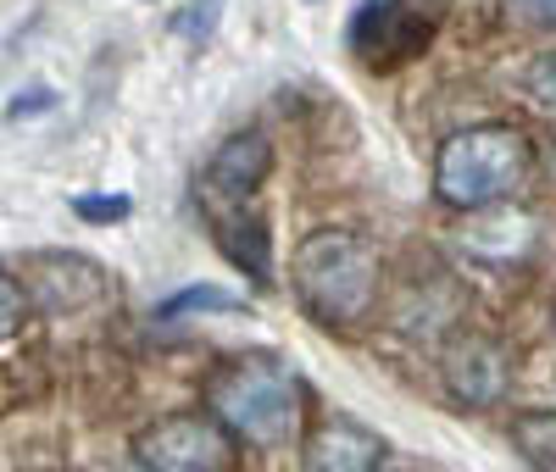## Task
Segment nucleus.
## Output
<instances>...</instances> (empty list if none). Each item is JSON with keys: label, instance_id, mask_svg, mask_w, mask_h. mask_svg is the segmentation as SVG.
<instances>
[{"label": "nucleus", "instance_id": "1", "mask_svg": "<svg viewBox=\"0 0 556 472\" xmlns=\"http://www.w3.org/2000/svg\"><path fill=\"white\" fill-rule=\"evenodd\" d=\"M206 400H212V417L228 434L245 439V445H262V450L290 445L295 429H301V411H306L301 378L273 356L223 361L217 378L206 384Z\"/></svg>", "mask_w": 556, "mask_h": 472}, {"label": "nucleus", "instance_id": "2", "mask_svg": "<svg viewBox=\"0 0 556 472\" xmlns=\"http://www.w3.org/2000/svg\"><path fill=\"white\" fill-rule=\"evenodd\" d=\"M295 295L323 322H356L379 295V251L351 228H317L290 261Z\"/></svg>", "mask_w": 556, "mask_h": 472}, {"label": "nucleus", "instance_id": "3", "mask_svg": "<svg viewBox=\"0 0 556 472\" xmlns=\"http://www.w3.org/2000/svg\"><path fill=\"white\" fill-rule=\"evenodd\" d=\"M523 178H529V145L523 133L501 123L451 133L434 156V195L456 212H484L513 195Z\"/></svg>", "mask_w": 556, "mask_h": 472}, {"label": "nucleus", "instance_id": "4", "mask_svg": "<svg viewBox=\"0 0 556 472\" xmlns=\"http://www.w3.org/2000/svg\"><path fill=\"white\" fill-rule=\"evenodd\" d=\"M139 467L146 472H223L235 445H228V429L217 417H195V411H178L151 422L134 445Z\"/></svg>", "mask_w": 556, "mask_h": 472}, {"label": "nucleus", "instance_id": "5", "mask_svg": "<svg viewBox=\"0 0 556 472\" xmlns=\"http://www.w3.org/2000/svg\"><path fill=\"white\" fill-rule=\"evenodd\" d=\"M440 378L462 406H495V400H506V390H513V350H506L495 334L468 328V334L445 340Z\"/></svg>", "mask_w": 556, "mask_h": 472}, {"label": "nucleus", "instance_id": "6", "mask_svg": "<svg viewBox=\"0 0 556 472\" xmlns=\"http://www.w3.org/2000/svg\"><path fill=\"white\" fill-rule=\"evenodd\" d=\"M273 173V145L262 128H240L228 133L223 145L206 156L201 178H195V201L201 206H245L256 189L267 183Z\"/></svg>", "mask_w": 556, "mask_h": 472}, {"label": "nucleus", "instance_id": "7", "mask_svg": "<svg viewBox=\"0 0 556 472\" xmlns=\"http://www.w3.org/2000/svg\"><path fill=\"white\" fill-rule=\"evenodd\" d=\"M306 472H379L384 467V439L367 434L362 422H323V429L306 434Z\"/></svg>", "mask_w": 556, "mask_h": 472}, {"label": "nucleus", "instance_id": "8", "mask_svg": "<svg viewBox=\"0 0 556 472\" xmlns=\"http://www.w3.org/2000/svg\"><path fill=\"white\" fill-rule=\"evenodd\" d=\"M201 212H206V228H212L217 251L240 272H251L256 283H267L273 278V233H267V222L245 206H201Z\"/></svg>", "mask_w": 556, "mask_h": 472}, {"label": "nucleus", "instance_id": "9", "mask_svg": "<svg viewBox=\"0 0 556 472\" xmlns=\"http://www.w3.org/2000/svg\"><path fill=\"white\" fill-rule=\"evenodd\" d=\"M462 245H468V256L484 261V267H506L534 245V222L523 212H490L462 233Z\"/></svg>", "mask_w": 556, "mask_h": 472}, {"label": "nucleus", "instance_id": "10", "mask_svg": "<svg viewBox=\"0 0 556 472\" xmlns=\"http://www.w3.org/2000/svg\"><path fill=\"white\" fill-rule=\"evenodd\" d=\"M513 439L540 472H556V411H518Z\"/></svg>", "mask_w": 556, "mask_h": 472}, {"label": "nucleus", "instance_id": "11", "mask_svg": "<svg viewBox=\"0 0 556 472\" xmlns=\"http://www.w3.org/2000/svg\"><path fill=\"white\" fill-rule=\"evenodd\" d=\"M195 311H240V295L235 290H217V283H190L156 306V322H173V317H195Z\"/></svg>", "mask_w": 556, "mask_h": 472}, {"label": "nucleus", "instance_id": "12", "mask_svg": "<svg viewBox=\"0 0 556 472\" xmlns=\"http://www.w3.org/2000/svg\"><path fill=\"white\" fill-rule=\"evenodd\" d=\"M73 217H78V222H96V228L128 222V217H134V195H78V201H73Z\"/></svg>", "mask_w": 556, "mask_h": 472}, {"label": "nucleus", "instance_id": "13", "mask_svg": "<svg viewBox=\"0 0 556 472\" xmlns=\"http://www.w3.org/2000/svg\"><path fill=\"white\" fill-rule=\"evenodd\" d=\"M217 17H223V0H195L190 12H178V17H173V28H178L184 39H190L195 51H206L212 34H217Z\"/></svg>", "mask_w": 556, "mask_h": 472}, {"label": "nucleus", "instance_id": "14", "mask_svg": "<svg viewBox=\"0 0 556 472\" xmlns=\"http://www.w3.org/2000/svg\"><path fill=\"white\" fill-rule=\"evenodd\" d=\"M523 89L534 94L545 112H556V51H540V56L523 67Z\"/></svg>", "mask_w": 556, "mask_h": 472}, {"label": "nucleus", "instance_id": "15", "mask_svg": "<svg viewBox=\"0 0 556 472\" xmlns=\"http://www.w3.org/2000/svg\"><path fill=\"white\" fill-rule=\"evenodd\" d=\"M23 317H28V290H23L12 272H0V340L17 334Z\"/></svg>", "mask_w": 556, "mask_h": 472}, {"label": "nucleus", "instance_id": "16", "mask_svg": "<svg viewBox=\"0 0 556 472\" xmlns=\"http://www.w3.org/2000/svg\"><path fill=\"white\" fill-rule=\"evenodd\" d=\"M506 12L523 28H556V0H506Z\"/></svg>", "mask_w": 556, "mask_h": 472}, {"label": "nucleus", "instance_id": "17", "mask_svg": "<svg viewBox=\"0 0 556 472\" xmlns=\"http://www.w3.org/2000/svg\"><path fill=\"white\" fill-rule=\"evenodd\" d=\"M390 7L417 28H440V17H445V0H390Z\"/></svg>", "mask_w": 556, "mask_h": 472}, {"label": "nucleus", "instance_id": "18", "mask_svg": "<svg viewBox=\"0 0 556 472\" xmlns=\"http://www.w3.org/2000/svg\"><path fill=\"white\" fill-rule=\"evenodd\" d=\"M51 106H56V89H45V84H39L34 94H17V101L7 106V117L23 123V117H39V112H51Z\"/></svg>", "mask_w": 556, "mask_h": 472}, {"label": "nucleus", "instance_id": "19", "mask_svg": "<svg viewBox=\"0 0 556 472\" xmlns=\"http://www.w3.org/2000/svg\"><path fill=\"white\" fill-rule=\"evenodd\" d=\"M89 472H134V467H89Z\"/></svg>", "mask_w": 556, "mask_h": 472}]
</instances>
